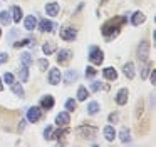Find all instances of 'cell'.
<instances>
[{"label":"cell","instance_id":"35","mask_svg":"<svg viewBox=\"0 0 156 147\" xmlns=\"http://www.w3.org/2000/svg\"><path fill=\"white\" fill-rule=\"evenodd\" d=\"M4 80H5L7 84H14V75H12L10 72H7V74L4 75Z\"/></svg>","mask_w":156,"mask_h":147},{"label":"cell","instance_id":"20","mask_svg":"<svg viewBox=\"0 0 156 147\" xmlns=\"http://www.w3.org/2000/svg\"><path fill=\"white\" fill-rule=\"evenodd\" d=\"M42 50H44L45 55H51V53L55 52V43L54 42H45L44 47H42Z\"/></svg>","mask_w":156,"mask_h":147},{"label":"cell","instance_id":"28","mask_svg":"<svg viewBox=\"0 0 156 147\" xmlns=\"http://www.w3.org/2000/svg\"><path fill=\"white\" fill-rule=\"evenodd\" d=\"M98 110H99V104L98 102H89V105H87V112L89 114H98Z\"/></svg>","mask_w":156,"mask_h":147},{"label":"cell","instance_id":"25","mask_svg":"<svg viewBox=\"0 0 156 147\" xmlns=\"http://www.w3.org/2000/svg\"><path fill=\"white\" fill-rule=\"evenodd\" d=\"M12 92H14L15 95L24 97V89H22V85H20V84H12Z\"/></svg>","mask_w":156,"mask_h":147},{"label":"cell","instance_id":"23","mask_svg":"<svg viewBox=\"0 0 156 147\" xmlns=\"http://www.w3.org/2000/svg\"><path fill=\"white\" fill-rule=\"evenodd\" d=\"M119 139L122 140V142H129V129H126V127H122L121 129V132H119Z\"/></svg>","mask_w":156,"mask_h":147},{"label":"cell","instance_id":"18","mask_svg":"<svg viewBox=\"0 0 156 147\" xmlns=\"http://www.w3.org/2000/svg\"><path fill=\"white\" fill-rule=\"evenodd\" d=\"M146 20V17H144V13L143 12H136V13H133V25H141L143 22Z\"/></svg>","mask_w":156,"mask_h":147},{"label":"cell","instance_id":"26","mask_svg":"<svg viewBox=\"0 0 156 147\" xmlns=\"http://www.w3.org/2000/svg\"><path fill=\"white\" fill-rule=\"evenodd\" d=\"M76 79H77V72H76V70H67V72H66V82L71 84L72 80H76Z\"/></svg>","mask_w":156,"mask_h":147},{"label":"cell","instance_id":"16","mask_svg":"<svg viewBox=\"0 0 156 147\" xmlns=\"http://www.w3.org/2000/svg\"><path fill=\"white\" fill-rule=\"evenodd\" d=\"M122 72H124V75L128 77V79H133V77H134V63L128 62L124 65V69H122Z\"/></svg>","mask_w":156,"mask_h":147},{"label":"cell","instance_id":"29","mask_svg":"<svg viewBox=\"0 0 156 147\" xmlns=\"http://www.w3.org/2000/svg\"><path fill=\"white\" fill-rule=\"evenodd\" d=\"M76 107H77V104H76V100H74V99H69L67 102H66V109H67L69 112H74Z\"/></svg>","mask_w":156,"mask_h":147},{"label":"cell","instance_id":"39","mask_svg":"<svg viewBox=\"0 0 156 147\" xmlns=\"http://www.w3.org/2000/svg\"><path fill=\"white\" fill-rule=\"evenodd\" d=\"M7 62V53H0V63Z\"/></svg>","mask_w":156,"mask_h":147},{"label":"cell","instance_id":"6","mask_svg":"<svg viewBox=\"0 0 156 147\" xmlns=\"http://www.w3.org/2000/svg\"><path fill=\"white\" fill-rule=\"evenodd\" d=\"M69 122H71V115H69V112H61L57 117H55V124L61 125V127H66Z\"/></svg>","mask_w":156,"mask_h":147},{"label":"cell","instance_id":"15","mask_svg":"<svg viewBox=\"0 0 156 147\" xmlns=\"http://www.w3.org/2000/svg\"><path fill=\"white\" fill-rule=\"evenodd\" d=\"M77 134H84V135H81V137H92L96 134V129L94 127H79L77 129Z\"/></svg>","mask_w":156,"mask_h":147},{"label":"cell","instance_id":"14","mask_svg":"<svg viewBox=\"0 0 156 147\" xmlns=\"http://www.w3.org/2000/svg\"><path fill=\"white\" fill-rule=\"evenodd\" d=\"M102 134H104L106 140H114V137H116V130L112 125H106L104 130H102Z\"/></svg>","mask_w":156,"mask_h":147},{"label":"cell","instance_id":"30","mask_svg":"<svg viewBox=\"0 0 156 147\" xmlns=\"http://www.w3.org/2000/svg\"><path fill=\"white\" fill-rule=\"evenodd\" d=\"M32 42V39H22V40H17L14 43V47H24V45H29Z\"/></svg>","mask_w":156,"mask_h":147},{"label":"cell","instance_id":"40","mask_svg":"<svg viewBox=\"0 0 156 147\" xmlns=\"http://www.w3.org/2000/svg\"><path fill=\"white\" fill-rule=\"evenodd\" d=\"M2 90H4V85H2V82H0V92H2Z\"/></svg>","mask_w":156,"mask_h":147},{"label":"cell","instance_id":"38","mask_svg":"<svg viewBox=\"0 0 156 147\" xmlns=\"http://www.w3.org/2000/svg\"><path fill=\"white\" fill-rule=\"evenodd\" d=\"M151 84H153V85L156 84V70H153V72H151Z\"/></svg>","mask_w":156,"mask_h":147},{"label":"cell","instance_id":"2","mask_svg":"<svg viewBox=\"0 0 156 147\" xmlns=\"http://www.w3.org/2000/svg\"><path fill=\"white\" fill-rule=\"evenodd\" d=\"M89 59H91L92 63H101L104 60V53H102V50L99 47H91V50H89Z\"/></svg>","mask_w":156,"mask_h":147},{"label":"cell","instance_id":"1","mask_svg":"<svg viewBox=\"0 0 156 147\" xmlns=\"http://www.w3.org/2000/svg\"><path fill=\"white\" fill-rule=\"evenodd\" d=\"M124 17H118V19H111L108 23H104V27H102V33H104V37H108V39H111L112 35H118L119 32V27L124 23Z\"/></svg>","mask_w":156,"mask_h":147},{"label":"cell","instance_id":"17","mask_svg":"<svg viewBox=\"0 0 156 147\" xmlns=\"http://www.w3.org/2000/svg\"><path fill=\"white\" fill-rule=\"evenodd\" d=\"M102 74H104V77L108 80H116V77H118V72H116L112 67H106V69L102 70Z\"/></svg>","mask_w":156,"mask_h":147},{"label":"cell","instance_id":"37","mask_svg":"<svg viewBox=\"0 0 156 147\" xmlns=\"http://www.w3.org/2000/svg\"><path fill=\"white\" fill-rule=\"evenodd\" d=\"M118 119H119L118 114H111V115H109V122H116Z\"/></svg>","mask_w":156,"mask_h":147},{"label":"cell","instance_id":"24","mask_svg":"<svg viewBox=\"0 0 156 147\" xmlns=\"http://www.w3.org/2000/svg\"><path fill=\"white\" fill-rule=\"evenodd\" d=\"M20 60H22V63H24V65H30V63H32V57H30V53H29V52L20 53Z\"/></svg>","mask_w":156,"mask_h":147},{"label":"cell","instance_id":"8","mask_svg":"<svg viewBox=\"0 0 156 147\" xmlns=\"http://www.w3.org/2000/svg\"><path fill=\"white\" fill-rule=\"evenodd\" d=\"M39 29H41L42 32H52V30L55 29V23H52L51 20L44 19V20H41V23H39Z\"/></svg>","mask_w":156,"mask_h":147},{"label":"cell","instance_id":"7","mask_svg":"<svg viewBox=\"0 0 156 147\" xmlns=\"http://www.w3.org/2000/svg\"><path fill=\"white\" fill-rule=\"evenodd\" d=\"M71 57H72L71 50L64 49V50H61V52H59V55H57V62H59V63H67L69 60H71Z\"/></svg>","mask_w":156,"mask_h":147},{"label":"cell","instance_id":"19","mask_svg":"<svg viewBox=\"0 0 156 147\" xmlns=\"http://www.w3.org/2000/svg\"><path fill=\"white\" fill-rule=\"evenodd\" d=\"M10 15H12V20H14V22H20V19H22V9H20V7H12Z\"/></svg>","mask_w":156,"mask_h":147},{"label":"cell","instance_id":"22","mask_svg":"<svg viewBox=\"0 0 156 147\" xmlns=\"http://www.w3.org/2000/svg\"><path fill=\"white\" fill-rule=\"evenodd\" d=\"M19 77H20L22 82H27L29 80V65H22V69L19 70Z\"/></svg>","mask_w":156,"mask_h":147},{"label":"cell","instance_id":"11","mask_svg":"<svg viewBox=\"0 0 156 147\" xmlns=\"http://www.w3.org/2000/svg\"><path fill=\"white\" fill-rule=\"evenodd\" d=\"M41 107L42 109H52L54 107V97L52 95H45V97H42L41 99Z\"/></svg>","mask_w":156,"mask_h":147},{"label":"cell","instance_id":"21","mask_svg":"<svg viewBox=\"0 0 156 147\" xmlns=\"http://www.w3.org/2000/svg\"><path fill=\"white\" fill-rule=\"evenodd\" d=\"M0 22L4 23V25H9L12 22V17H10V12L4 10V12H0Z\"/></svg>","mask_w":156,"mask_h":147},{"label":"cell","instance_id":"13","mask_svg":"<svg viewBox=\"0 0 156 147\" xmlns=\"http://www.w3.org/2000/svg\"><path fill=\"white\" fill-rule=\"evenodd\" d=\"M24 25H25V29H27V30H34V29H35V25H37V19H35V15H29V17H25Z\"/></svg>","mask_w":156,"mask_h":147},{"label":"cell","instance_id":"9","mask_svg":"<svg viewBox=\"0 0 156 147\" xmlns=\"http://www.w3.org/2000/svg\"><path fill=\"white\" fill-rule=\"evenodd\" d=\"M128 95H129L128 89H121L118 92V95H116V102H118L119 105H124V104L128 102Z\"/></svg>","mask_w":156,"mask_h":147},{"label":"cell","instance_id":"34","mask_svg":"<svg viewBox=\"0 0 156 147\" xmlns=\"http://www.w3.org/2000/svg\"><path fill=\"white\" fill-rule=\"evenodd\" d=\"M96 72H98V70H96L94 67H87V69H86V75L87 77H94Z\"/></svg>","mask_w":156,"mask_h":147},{"label":"cell","instance_id":"5","mask_svg":"<svg viewBox=\"0 0 156 147\" xmlns=\"http://www.w3.org/2000/svg\"><path fill=\"white\" fill-rule=\"evenodd\" d=\"M41 115H42V112H41L39 107H30V109L27 110V120L29 122H37V120L41 119Z\"/></svg>","mask_w":156,"mask_h":147},{"label":"cell","instance_id":"36","mask_svg":"<svg viewBox=\"0 0 156 147\" xmlns=\"http://www.w3.org/2000/svg\"><path fill=\"white\" fill-rule=\"evenodd\" d=\"M101 87H102L101 82H92V84H91V90H92V92H98Z\"/></svg>","mask_w":156,"mask_h":147},{"label":"cell","instance_id":"32","mask_svg":"<svg viewBox=\"0 0 156 147\" xmlns=\"http://www.w3.org/2000/svg\"><path fill=\"white\" fill-rule=\"evenodd\" d=\"M39 67H41V70H47L49 60H47V59H41V60H39Z\"/></svg>","mask_w":156,"mask_h":147},{"label":"cell","instance_id":"4","mask_svg":"<svg viewBox=\"0 0 156 147\" xmlns=\"http://www.w3.org/2000/svg\"><path fill=\"white\" fill-rule=\"evenodd\" d=\"M148 55H149V43L146 42V40H143V42L139 43V47H138V57L141 60H146Z\"/></svg>","mask_w":156,"mask_h":147},{"label":"cell","instance_id":"12","mask_svg":"<svg viewBox=\"0 0 156 147\" xmlns=\"http://www.w3.org/2000/svg\"><path fill=\"white\" fill-rule=\"evenodd\" d=\"M45 12H47V15H57L59 13V3L57 2H51L45 5Z\"/></svg>","mask_w":156,"mask_h":147},{"label":"cell","instance_id":"31","mask_svg":"<svg viewBox=\"0 0 156 147\" xmlns=\"http://www.w3.org/2000/svg\"><path fill=\"white\" fill-rule=\"evenodd\" d=\"M149 65H151V63H149V62H146L144 65L141 67V77H143V79H146V75H148V70H149Z\"/></svg>","mask_w":156,"mask_h":147},{"label":"cell","instance_id":"27","mask_svg":"<svg viewBox=\"0 0 156 147\" xmlns=\"http://www.w3.org/2000/svg\"><path fill=\"white\" fill-rule=\"evenodd\" d=\"M77 99H79V100H86V99H87V89H86V87H79V90H77Z\"/></svg>","mask_w":156,"mask_h":147},{"label":"cell","instance_id":"33","mask_svg":"<svg viewBox=\"0 0 156 147\" xmlns=\"http://www.w3.org/2000/svg\"><path fill=\"white\" fill-rule=\"evenodd\" d=\"M52 132H54V129H52L51 125L45 127V130H44V137H45V139H52Z\"/></svg>","mask_w":156,"mask_h":147},{"label":"cell","instance_id":"10","mask_svg":"<svg viewBox=\"0 0 156 147\" xmlns=\"http://www.w3.org/2000/svg\"><path fill=\"white\" fill-rule=\"evenodd\" d=\"M49 82H51L52 85L61 82V72H59L57 69H51V72H49Z\"/></svg>","mask_w":156,"mask_h":147},{"label":"cell","instance_id":"3","mask_svg":"<svg viewBox=\"0 0 156 147\" xmlns=\"http://www.w3.org/2000/svg\"><path fill=\"white\" fill-rule=\"evenodd\" d=\"M76 35H77V32H76L74 27H66V29L61 30V39L67 40V42H71V40L76 39Z\"/></svg>","mask_w":156,"mask_h":147}]
</instances>
